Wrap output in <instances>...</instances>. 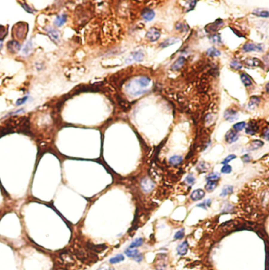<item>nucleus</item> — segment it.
<instances>
[{
    "label": "nucleus",
    "mask_w": 269,
    "mask_h": 270,
    "mask_svg": "<svg viewBox=\"0 0 269 270\" xmlns=\"http://www.w3.org/2000/svg\"><path fill=\"white\" fill-rule=\"evenodd\" d=\"M233 190H234V188H233L232 186L230 185H227L225 186L223 189H222V192L220 193V196H227V195H228V194H231L233 192Z\"/></svg>",
    "instance_id": "obj_25"
},
{
    "label": "nucleus",
    "mask_w": 269,
    "mask_h": 270,
    "mask_svg": "<svg viewBox=\"0 0 269 270\" xmlns=\"http://www.w3.org/2000/svg\"><path fill=\"white\" fill-rule=\"evenodd\" d=\"M245 127V123L244 121H242V122H239V123L234 125L233 128H234V130H235V132H239V131H242V130Z\"/></svg>",
    "instance_id": "obj_35"
},
{
    "label": "nucleus",
    "mask_w": 269,
    "mask_h": 270,
    "mask_svg": "<svg viewBox=\"0 0 269 270\" xmlns=\"http://www.w3.org/2000/svg\"><path fill=\"white\" fill-rule=\"evenodd\" d=\"M197 169L200 171V172H205V171L208 170V165H207L206 163H205V162H200V163L198 164Z\"/></svg>",
    "instance_id": "obj_36"
},
{
    "label": "nucleus",
    "mask_w": 269,
    "mask_h": 270,
    "mask_svg": "<svg viewBox=\"0 0 269 270\" xmlns=\"http://www.w3.org/2000/svg\"><path fill=\"white\" fill-rule=\"evenodd\" d=\"M178 41H179V39H176V38H170V39H166L165 41H164L163 43H162V44L160 45V47L162 48L168 47H169V46H171V45H172V44H174V43H177Z\"/></svg>",
    "instance_id": "obj_21"
},
{
    "label": "nucleus",
    "mask_w": 269,
    "mask_h": 270,
    "mask_svg": "<svg viewBox=\"0 0 269 270\" xmlns=\"http://www.w3.org/2000/svg\"><path fill=\"white\" fill-rule=\"evenodd\" d=\"M231 171H232V168L229 165H224L221 169V173H225V174H228Z\"/></svg>",
    "instance_id": "obj_38"
},
{
    "label": "nucleus",
    "mask_w": 269,
    "mask_h": 270,
    "mask_svg": "<svg viewBox=\"0 0 269 270\" xmlns=\"http://www.w3.org/2000/svg\"><path fill=\"white\" fill-rule=\"evenodd\" d=\"M141 188L144 192H150L154 188V183L150 178H144L141 181Z\"/></svg>",
    "instance_id": "obj_5"
},
{
    "label": "nucleus",
    "mask_w": 269,
    "mask_h": 270,
    "mask_svg": "<svg viewBox=\"0 0 269 270\" xmlns=\"http://www.w3.org/2000/svg\"><path fill=\"white\" fill-rule=\"evenodd\" d=\"M211 205V199H206V200H205L204 202H202L199 203L197 205L198 207H201L202 208V209H205V210H206L207 208L209 207Z\"/></svg>",
    "instance_id": "obj_34"
},
{
    "label": "nucleus",
    "mask_w": 269,
    "mask_h": 270,
    "mask_svg": "<svg viewBox=\"0 0 269 270\" xmlns=\"http://www.w3.org/2000/svg\"><path fill=\"white\" fill-rule=\"evenodd\" d=\"M144 59V54L142 53V51L141 50H138V51L133 52L132 54H131L130 56V59H127L126 62H131V61H136V62H142Z\"/></svg>",
    "instance_id": "obj_10"
},
{
    "label": "nucleus",
    "mask_w": 269,
    "mask_h": 270,
    "mask_svg": "<svg viewBox=\"0 0 269 270\" xmlns=\"http://www.w3.org/2000/svg\"><path fill=\"white\" fill-rule=\"evenodd\" d=\"M265 90H266V91H267L268 94H269V82L268 83L267 85H265Z\"/></svg>",
    "instance_id": "obj_46"
},
{
    "label": "nucleus",
    "mask_w": 269,
    "mask_h": 270,
    "mask_svg": "<svg viewBox=\"0 0 269 270\" xmlns=\"http://www.w3.org/2000/svg\"><path fill=\"white\" fill-rule=\"evenodd\" d=\"M182 161H183V157L182 156L174 155L169 158L168 162H169L170 165H179L182 162Z\"/></svg>",
    "instance_id": "obj_19"
},
{
    "label": "nucleus",
    "mask_w": 269,
    "mask_h": 270,
    "mask_svg": "<svg viewBox=\"0 0 269 270\" xmlns=\"http://www.w3.org/2000/svg\"><path fill=\"white\" fill-rule=\"evenodd\" d=\"M46 30H47L48 36L50 37V39L52 40H54V42H58V40L60 39V35H59L58 31L55 30L53 28H47Z\"/></svg>",
    "instance_id": "obj_13"
},
{
    "label": "nucleus",
    "mask_w": 269,
    "mask_h": 270,
    "mask_svg": "<svg viewBox=\"0 0 269 270\" xmlns=\"http://www.w3.org/2000/svg\"><path fill=\"white\" fill-rule=\"evenodd\" d=\"M184 182H185V184H187L188 186H192L194 184V182H195V178H194V177L192 175V174H190V175H188L187 177L185 178Z\"/></svg>",
    "instance_id": "obj_33"
},
{
    "label": "nucleus",
    "mask_w": 269,
    "mask_h": 270,
    "mask_svg": "<svg viewBox=\"0 0 269 270\" xmlns=\"http://www.w3.org/2000/svg\"><path fill=\"white\" fill-rule=\"evenodd\" d=\"M124 260V256L123 254H117L114 257H111L110 259V264H116L119 263V262H122Z\"/></svg>",
    "instance_id": "obj_27"
},
{
    "label": "nucleus",
    "mask_w": 269,
    "mask_h": 270,
    "mask_svg": "<svg viewBox=\"0 0 269 270\" xmlns=\"http://www.w3.org/2000/svg\"><path fill=\"white\" fill-rule=\"evenodd\" d=\"M185 63V59L183 58V57H180L179 59H177L176 62H174V64L172 65V69L173 70H179V69L183 67V65H184Z\"/></svg>",
    "instance_id": "obj_16"
},
{
    "label": "nucleus",
    "mask_w": 269,
    "mask_h": 270,
    "mask_svg": "<svg viewBox=\"0 0 269 270\" xmlns=\"http://www.w3.org/2000/svg\"><path fill=\"white\" fill-rule=\"evenodd\" d=\"M239 134L235 130H229L225 136V139L228 143H232L236 142L239 139Z\"/></svg>",
    "instance_id": "obj_7"
},
{
    "label": "nucleus",
    "mask_w": 269,
    "mask_h": 270,
    "mask_svg": "<svg viewBox=\"0 0 269 270\" xmlns=\"http://www.w3.org/2000/svg\"><path fill=\"white\" fill-rule=\"evenodd\" d=\"M242 50L244 52H251V51H259L261 52L264 50V47L262 44H254L253 43H247L244 44L242 47Z\"/></svg>",
    "instance_id": "obj_3"
},
{
    "label": "nucleus",
    "mask_w": 269,
    "mask_h": 270,
    "mask_svg": "<svg viewBox=\"0 0 269 270\" xmlns=\"http://www.w3.org/2000/svg\"><path fill=\"white\" fill-rule=\"evenodd\" d=\"M161 36V33L160 31L156 28H151L148 30V32L146 34L147 39H149L151 42L157 41V39H159Z\"/></svg>",
    "instance_id": "obj_4"
},
{
    "label": "nucleus",
    "mask_w": 269,
    "mask_h": 270,
    "mask_svg": "<svg viewBox=\"0 0 269 270\" xmlns=\"http://www.w3.org/2000/svg\"><path fill=\"white\" fill-rule=\"evenodd\" d=\"M235 158H236V156H235V154H230V155H228V157H226V158H224V161L222 162V164L228 165V162H230V161H232L233 159H235Z\"/></svg>",
    "instance_id": "obj_39"
},
{
    "label": "nucleus",
    "mask_w": 269,
    "mask_h": 270,
    "mask_svg": "<svg viewBox=\"0 0 269 270\" xmlns=\"http://www.w3.org/2000/svg\"><path fill=\"white\" fill-rule=\"evenodd\" d=\"M253 13L255 15L261 17H269V11L263 9H256L253 11Z\"/></svg>",
    "instance_id": "obj_18"
},
{
    "label": "nucleus",
    "mask_w": 269,
    "mask_h": 270,
    "mask_svg": "<svg viewBox=\"0 0 269 270\" xmlns=\"http://www.w3.org/2000/svg\"><path fill=\"white\" fill-rule=\"evenodd\" d=\"M154 16H155L154 12H153V10H150V9H145L142 13V18H143L145 21H147V22H150L151 20H153Z\"/></svg>",
    "instance_id": "obj_14"
},
{
    "label": "nucleus",
    "mask_w": 269,
    "mask_h": 270,
    "mask_svg": "<svg viewBox=\"0 0 269 270\" xmlns=\"http://www.w3.org/2000/svg\"><path fill=\"white\" fill-rule=\"evenodd\" d=\"M142 243H143V239L142 238H137L130 244L129 248H136V247L142 246Z\"/></svg>",
    "instance_id": "obj_28"
},
{
    "label": "nucleus",
    "mask_w": 269,
    "mask_h": 270,
    "mask_svg": "<svg viewBox=\"0 0 269 270\" xmlns=\"http://www.w3.org/2000/svg\"><path fill=\"white\" fill-rule=\"evenodd\" d=\"M188 247H189V246H188L187 241H184V242L181 243L180 244L177 246L176 248L177 254L179 255H181V256L185 255L187 253Z\"/></svg>",
    "instance_id": "obj_12"
},
{
    "label": "nucleus",
    "mask_w": 269,
    "mask_h": 270,
    "mask_svg": "<svg viewBox=\"0 0 269 270\" xmlns=\"http://www.w3.org/2000/svg\"><path fill=\"white\" fill-rule=\"evenodd\" d=\"M99 270H114L112 267H110V266H107L106 265H104L103 266H102L101 268L99 269Z\"/></svg>",
    "instance_id": "obj_44"
},
{
    "label": "nucleus",
    "mask_w": 269,
    "mask_h": 270,
    "mask_svg": "<svg viewBox=\"0 0 269 270\" xmlns=\"http://www.w3.org/2000/svg\"><path fill=\"white\" fill-rule=\"evenodd\" d=\"M264 145V142L261 140H254L250 145V151H255Z\"/></svg>",
    "instance_id": "obj_24"
},
{
    "label": "nucleus",
    "mask_w": 269,
    "mask_h": 270,
    "mask_svg": "<svg viewBox=\"0 0 269 270\" xmlns=\"http://www.w3.org/2000/svg\"><path fill=\"white\" fill-rule=\"evenodd\" d=\"M250 159H251V158H250V157L248 155V154H245V155L242 156V160L244 162H245V163L250 162Z\"/></svg>",
    "instance_id": "obj_43"
},
{
    "label": "nucleus",
    "mask_w": 269,
    "mask_h": 270,
    "mask_svg": "<svg viewBox=\"0 0 269 270\" xmlns=\"http://www.w3.org/2000/svg\"><path fill=\"white\" fill-rule=\"evenodd\" d=\"M27 99H28L27 96H26V97L22 98V99H18L17 102H16V105H17V106H20V105H21V104H23L24 102H25L26 100H27Z\"/></svg>",
    "instance_id": "obj_42"
},
{
    "label": "nucleus",
    "mask_w": 269,
    "mask_h": 270,
    "mask_svg": "<svg viewBox=\"0 0 269 270\" xmlns=\"http://www.w3.org/2000/svg\"><path fill=\"white\" fill-rule=\"evenodd\" d=\"M23 7H24V9H25L26 10L28 11V13H33V10H32V9H29V8H28V5L24 4V6H23Z\"/></svg>",
    "instance_id": "obj_45"
},
{
    "label": "nucleus",
    "mask_w": 269,
    "mask_h": 270,
    "mask_svg": "<svg viewBox=\"0 0 269 270\" xmlns=\"http://www.w3.org/2000/svg\"><path fill=\"white\" fill-rule=\"evenodd\" d=\"M241 80L242 84L245 85V87H249L253 84V80L252 78L250 77L248 74L246 73H242L241 74Z\"/></svg>",
    "instance_id": "obj_17"
},
{
    "label": "nucleus",
    "mask_w": 269,
    "mask_h": 270,
    "mask_svg": "<svg viewBox=\"0 0 269 270\" xmlns=\"http://www.w3.org/2000/svg\"><path fill=\"white\" fill-rule=\"evenodd\" d=\"M223 25H224L223 21L220 19H218L215 22H213L212 24H209V25H207L205 27V30L208 33H213V32H216V30H218Z\"/></svg>",
    "instance_id": "obj_6"
},
{
    "label": "nucleus",
    "mask_w": 269,
    "mask_h": 270,
    "mask_svg": "<svg viewBox=\"0 0 269 270\" xmlns=\"http://www.w3.org/2000/svg\"><path fill=\"white\" fill-rule=\"evenodd\" d=\"M66 22V15L65 14H62L57 17V18L54 21V24L58 27H61L63 24H65Z\"/></svg>",
    "instance_id": "obj_20"
},
{
    "label": "nucleus",
    "mask_w": 269,
    "mask_h": 270,
    "mask_svg": "<svg viewBox=\"0 0 269 270\" xmlns=\"http://www.w3.org/2000/svg\"><path fill=\"white\" fill-rule=\"evenodd\" d=\"M230 66L233 69H235V70H239V69H241L242 68V62H240L239 60L234 59V60H232L230 62Z\"/></svg>",
    "instance_id": "obj_26"
},
{
    "label": "nucleus",
    "mask_w": 269,
    "mask_h": 270,
    "mask_svg": "<svg viewBox=\"0 0 269 270\" xmlns=\"http://www.w3.org/2000/svg\"><path fill=\"white\" fill-rule=\"evenodd\" d=\"M184 229H180L179 231H177L176 233L175 234L174 238L175 240H181L184 237Z\"/></svg>",
    "instance_id": "obj_37"
},
{
    "label": "nucleus",
    "mask_w": 269,
    "mask_h": 270,
    "mask_svg": "<svg viewBox=\"0 0 269 270\" xmlns=\"http://www.w3.org/2000/svg\"><path fill=\"white\" fill-rule=\"evenodd\" d=\"M220 175L218 173H210L206 177L207 181H216L220 179Z\"/></svg>",
    "instance_id": "obj_31"
},
{
    "label": "nucleus",
    "mask_w": 269,
    "mask_h": 270,
    "mask_svg": "<svg viewBox=\"0 0 269 270\" xmlns=\"http://www.w3.org/2000/svg\"><path fill=\"white\" fill-rule=\"evenodd\" d=\"M7 35V29L3 26H0V39H2Z\"/></svg>",
    "instance_id": "obj_40"
},
{
    "label": "nucleus",
    "mask_w": 269,
    "mask_h": 270,
    "mask_svg": "<svg viewBox=\"0 0 269 270\" xmlns=\"http://www.w3.org/2000/svg\"><path fill=\"white\" fill-rule=\"evenodd\" d=\"M209 39L211 40V42L214 44H217V45H220L221 43V38H220V35L215 34L209 37Z\"/></svg>",
    "instance_id": "obj_32"
},
{
    "label": "nucleus",
    "mask_w": 269,
    "mask_h": 270,
    "mask_svg": "<svg viewBox=\"0 0 269 270\" xmlns=\"http://www.w3.org/2000/svg\"><path fill=\"white\" fill-rule=\"evenodd\" d=\"M263 138L266 140H269V128H267L265 129V131L263 132Z\"/></svg>",
    "instance_id": "obj_41"
},
{
    "label": "nucleus",
    "mask_w": 269,
    "mask_h": 270,
    "mask_svg": "<svg viewBox=\"0 0 269 270\" xmlns=\"http://www.w3.org/2000/svg\"><path fill=\"white\" fill-rule=\"evenodd\" d=\"M125 254L127 255V257L133 258L136 262H142L143 259V255L140 254L139 251L136 248H128L125 251Z\"/></svg>",
    "instance_id": "obj_2"
},
{
    "label": "nucleus",
    "mask_w": 269,
    "mask_h": 270,
    "mask_svg": "<svg viewBox=\"0 0 269 270\" xmlns=\"http://www.w3.org/2000/svg\"><path fill=\"white\" fill-rule=\"evenodd\" d=\"M18 23L16 24L13 28V35L17 39H23L24 36H25L27 30H28V26L25 23Z\"/></svg>",
    "instance_id": "obj_1"
},
{
    "label": "nucleus",
    "mask_w": 269,
    "mask_h": 270,
    "mask_svg": "<svg viewBox=\"0 0 269 270\" xmlns=\"http://www.w3.org/2000/svg\"><path fill=\"white\" fill-rule=\"evenodd\" d=\"M205 195V193L204 191L202 189H196L190 194V199L193 201H198V200L202 199Z\"/></svg>",
    "instance_id": "obj_9"
},
{
    "label": "nucleus",
    "mask_w": 269,
    "mask_h": 270,
    "mask_svg": "<svg viewBox=\"0 0 269 270\" xmlns=\"http://www.w3.org/2000/svg\"><path fill=\"white\" fill-rule=\"evenodd\" d=\"M245 63L250 66H260L261 64V62L259 59H255V58H251V59H248L245 61Z\"/></svg>",
    "instance_id": "obj_22"
},
{
    "label": "nucleus",
    "mask_w": 269,
    "mask_h": 270,
    "mask_svg": "<svg viewBox=\"0 0 269 270\" xmlns=\"http://www.w3.org/2000/svg\"><path fill=\"white\" fill-rule=\"evenodd\" d=\"M21 45L16 41H10L7 43V49L12 53H15L20 50Z\"/></svg>",
    "instance_id": "obj_15"
},
{
    "label": "nucleus",
    "mask_w": 269,
    "mask_h": 270,
    "mask_svg": "<svg viewBox=\"0 0 269 270\" xmlns=\"http://www.w3.org/2000/svg\"><path fill=\"white\" fill-rule=\"evenodd\" d=\"M258 131V126L255 121H250L245 128V132L249 135H254Z\"/></svg>",
    "instance_id": "obj_11"
},
{
    "label": "nucleus",
    "mask_w": 269,
    "mask_h": 270,
    "mask_svg": "<svg viewBox=\"0 0 269 270\" xmlns=\"http://www.w3.org/2000/svg\"><path fill=\"white\" fill-rule=\"evenodd\" d=\"M207 55L209 57H218L220 55V50H218L217 49H216L214 47L209 48V50H207Z\"/></svg>",
    "instance_id": "obj_29"
},
{
    "label": "nucleus",
    "mask_w": 269,
    "mask_h": 270,
    "mask_svg": "<svg viewBox=\"0 0 269 270\" xmlns=\"http://www.w3.org/2000/svg\"><path fill=\"white\" fill-rule=\"evenodd\" d=\"M224 118L226 119L227 121H235L238 119V113L235 110L232 109H228L224 112Z\"/></svg>",
    "instance_id": "obj_8"
},
{
    "label": "nucleus",
    "mask_w": 269,
    "mask_h": 270,
    "mask_svg": "<svg viewBox=\"0 0 269 270\" xmlns=\"http://www.w3.org/2000/svg\"><path fill=\"white\" fill-rule=\"evenodd\" d=\"M1 47H2V44H1V42H0V48H1Z\"/></svg>",
    "instance_id": "obj_47"
},
{
    "label": "nucleus",
    "mask_w": 269,
    "mask_h": 270,
    "mask_svg": "<svg viewBox=\"0 0 269 270\" xmlns=\"http://www.w3.org/2000/svg\"><path fill=\"white\" fill-rule=\"evenodd\" d=\"M259 102H260V99H259L258 97H256V96H253V97H251V99H250V102H249L248 106H249V108H250V110H253L256 106H257Z\"/></svg>",
    "instance_id": "obj_23"
},
{
    "label": "nucleus",
    "mask_w": 269,
    "mask_h": 270,
    "mask_svg": "<svg viewBox=\"0 0 269 270\" xmlns=\"http://www.w3.org/2000/svg\"><path fill=\"white\" fill-rule=\"evenodd\" d=\"M216 182L215 181H208V183L205 185V190L209 192H211L213 190H215V188H216Z\"/></svg>",
    "instance_id": "obj_30"
}]
</instances>
